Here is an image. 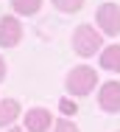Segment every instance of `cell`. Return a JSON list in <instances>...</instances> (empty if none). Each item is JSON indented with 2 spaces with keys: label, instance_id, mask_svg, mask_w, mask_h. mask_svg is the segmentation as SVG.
<instances>
[{
  "label": "cell",
  "instance_id": "cell-1",
  "mask_svg": "<svg viewBox=\"0 0 120 132\" xmlns=\"http://www.w3.org/2000/svg\"><path fill=\"white\" fill-rule=\"evenodd\" d=\"M98 87V70L92 65H75L64 76V93L70 98H84Z\"/></svg>",
  "mask_w": 120,
  "mask_h": 132
},
{
  "label": "cell",
  "instance_id": "cell-2",
  "mask_svg": "<svg viewBox=\"0 0 120 132\" xmlns=\"http://www.w3.org/2000/svg\"><path fill=\"white\" fill-rule=\"evenodd\" d=\"M70 45H73V51L78 53L81 59H92V56H98L101 48H103V34H101L92 23H81V26H75V31H73Z\"/></svg>",
  "mask_w": 120,
  "mask_h": 132
},
{
  "label": "cell",
  "instance_id": "cell-3",
  "mask_svg": "<svg viewBox=\"0 0 120 132\" xmlns=\"http://www.w3.org/2000/svg\"><path fill=\"white\" fill-rule=\"evenodd\" d=\"M95 28L103 37H120V6L117 3H101L95 9Z\"/></svg>",
  "mask_w": 120,
  "mask_h": 132
},
{
  "label": "cell",
  "instance_id": "cell-4",
  "mask_svg": "<svg viewBox=\"0 0 120 132\" xmlns=\"http://www.w3.org/2000/svg\"><path fill=\"white\" fill-rule=\"evenodd\" d=\"M23 129L25 132H50L53 129V112L48 107H31L23 112Z\"/></svg>",
  "mask_w": 120,
  "mask_h": 132
},
{
  "label": "cell",
  "instance_id": "cell-5",
  "mask_svg": "<svg viewBox=\"0 0 120 132\" xmlns=\"http://www.w3.org/2000/svg\"><path fill=\"white\" fill-rule=\"evenodd\" d=\"M23 42V23L14 14L0 17V48H17Z\"/></svg>",
  "mask_w": 120,
  "mask_h": 132
},
{
  "label": "cell",
  "instance_id": "cell-6",
  "mask_svg": "<svg viewBox=\"0 0 120 132\" xmlns=\"http://www.w3.org/2000/svg\"><path fill=\"white\" fill-rule=\"evenodd\" d=\"M98 107L106 115H117L120 112V81L109 79L98 87Z\"/></svg>",
  "mask_w": 120,
  "mask_h": 132
},
{
  "label": "cell",
  "instance_id": "cell-7",
  "mask_svg": "<svg viewBox=\"0 0 120 132\" xmlns=\"http://www.w3.org/2000/svg\"><path fill=\"white\" fill-rule=\"evenodd\" d=\"M98 68L106 73H120V42L103 45L98 53Z\"/></svg>",
  "mask_w": 120,
  "mask_h": 132
},
{
  "label": "cell",
  "instance_id": "cell-8",
  "mask_svg": "<svg viewBox=\"0 0 120 132\" xmlns=\"http://www.w3.org/2000/svg\"><path fill=\"white\" fill-rule=\"evenodd\" d=\"M23 118V107L17 98H3L0 101V129H8L14 127V121Z\"/></svg>",
  "mask_w": 120,
  "mask_h": 132
},
{
  "label": "cell",
  "instance_id": "cell-9",
  "mask_svg": "<svg viewBox=\"0 0 120 132\" xmlns=\"http://www.w3.org/2000/svg\"><path fill=\"white\" fill-rule=\"evenodd\" d=\"M42 3L45 0H11V11H14V17H34V14H39Z\"/></svg>",
  "mask_w": 120,
  "mask_h": 132
},
{
  "label": "cell",
  "instance_id": "cell-10",
  "mask_svg": "<svg viewBox=\"0 0 120 132\" xmlns=\"http://www.w3.org/2000/svg\"><path fill=\"white\" fill-rule=\"evenodd\" d=\"M50 6L62 14H75V11L84 9V0H50Z\"/></svg>",
  "mask_w": 120,
  "mask_h": 132
},
{
  "label": "cell",
  "instance_id": "cell-11",
  "mask_svg": "<svg viewBox=\"0 0 120 132\" xmlns=\"http://www.w3.org/2000/svg\"><path fill=\"white\" fill-rule=\"evenodd\" d=\"M59 112H62V118H73V115L78 112L75 98H70V96H62V98H59Z\"/></svg>",
  "mask_w": 120,
  "mask_h": 132
},
{
  "label": "cell",
  "instance_id": "cell-12",
  "mask_svg": "<svg viewBox=\"0 0 120 132\" xmlns=\"http://www.w3.org/2000/svg\"><path fill=\"white\" fill-rule=\"evenodd\" d=\"M50 132H81L73 118H53V129Z\"/></svg>",
  "mask_w": 120,
  "mask_h": 132
},
{
  "label": "cell",
  "instance_id": "cell-13",
  "mask_svg": "<svg viewBox=\"0 0 120 132\" xmlns=\"http://www.w3.org/2000/svg\"><path fill=\"white\" fill-rule=\"evenodd\" d=\"M6 73H8V65H6V59L0 56V84L6 81Z\"/></svg>",
  "mask_w": 120,
  "mask_h": 132
},
{
  "label": "cell",
  "instance_id": "cell-14",
  "mask_svg": "<svg viewBox=\"0 0 120 132\" xmlns=\"http://www.w3.org/2000/svg\"><path fill=\"white\" fill-rule=\"evenodd\" d=\"M6 132H25V129H23V127H8Z\"/></svg>",
  "mask_w": 120,
  "mask_h": 132
},
{
  "label": "cell",
  "instance_id": "cell-15",
  "mask_svg": "<svg viewBox=\"0 0 120 132\" xmlns=\"http://www.w3.org/2000/svg\"><path fill=\"white\" fill-rule=\"evenodd\" d=\"M117 132H120V129H117Z\"/></svg>",
  "mask_w": 120,
  "mask_h": 132
}]
</instances>
